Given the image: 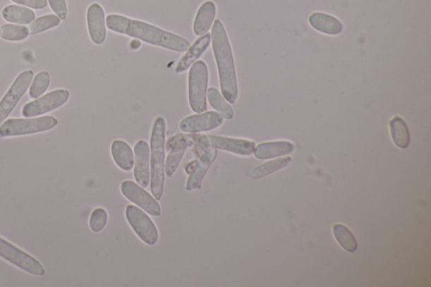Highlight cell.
Here are the masks:
<instances>
[{"mask_svg": "<svg viewBox=\"0 0 431 287\" xmlns=\"http://www.w3.org/2000/svg\"><path fill=\"white\" fill-rule=\"evenodd\" d=\"M126 216L129 225L141 240L150 246L154 245L159 239V232L150 217L142 209L133 205L126 209Z\"/></svg>", "mask_w": 431, "mask_h": 287, "instance_id": "cell-9", "label": "cell"}, {"mask_svg": "<svg viewBox=\"0 0 431 287\" xmlns=\"http://www.w3.org/2000/svg\"><path fill=\"white\" fill-rule=\"evenodd\" d=\"M69 95L71 94L67 90L61 89L51 91L41 98L25 104L23 109V116L29 118V117L47 114L66 104Z\"/></svg>", "mask_w": 431, "mask_h": 287, "instance_id": "cell-11", "label": "cell"}, {"mask_svg": "<svg viewBox=\"0 0 431 287\" xmlns=\"http://www.w3.org/2000/svg\"><path fill=\"white\" fill-rule=\"evenodd\" d=\"M150 147L147 142L138 141L134 147V178L143 188L150 184Z\"/></svg>", "mask_w": 431, "mask_h": 287, "instance_id": "cell-14", "label": "cell"}, {"mask_svg": "<svg viewBox=\"0 0 431 287\" xmlns=\"http://www.w3.org/2000/svg\"><path fill=\"white\" fill-rule=\"evenodd\" d=\"M309 23L319 32L330 36H335L342 32L343 25L334 16L325 14V13H313L309 17Z\"/></svg>", "mask_w": 431, "mask_h": 287, "instance_id": "cell-20", "label": "cell"}, {"mask_svg": "<svg viewBox=\"0 0 431 287\" xmlns=\"http://www.w3.org/2000/svg\"><path fill=\"white\" fill-rule=\"evenodd\" d=\"M51 83V77L49 73L43 71L37 73L30 85L29 90L30 97L37 99L44 94Z\"/></svg>", "mask_w": 431, "mask_h": 287, "instance_id": "cell-29", "label": "cell"}, {"mask_svg": "<svg viewBox=\"0 0 431 287\" xmlns=\"http://www.w3.org/2000/svg\"><path fill=\"white\" fill-rule=\"evenodd\" d=\"M0 257L30 275L37 276L45 275L44 267L37 259L1 237H0Z\"/></svg>", "mask_w": 431, "mask_h": 287, "instance_id": "cell-7", "label": "cell"}, {"mask_svg": "<svg viewBox=\"0 0 431 287\" xmlns=\"http://www.w3.org/2000/svg\"><path fill=\"white\" fill-rule=\"evenodd\" d=\"M212 49L219 69L221 94L230 104L236 102L238 87L232 47L221 21L216 20L212 30Z\"/></svg>", "mask_w": 431, "mask_h": 287, "instance_id": "cell-2", "label": "cell"}, {"mask_svg": "<svg viewBox=\"0 0 431 287\" xmlns=\"http://www.w3.org/2000/svg\"><path fill=\"white\" fill-rule=\"evenodd\" d=\"M217 7L214 2L207 1L202 4L195 16L193 32L195 36L202 37L208 33L214 23Z\"/></svg>", "mask_w": 431, "mask_h": 287, "instance_id": "cell-19", "label": "cell"}, {"mask_svg": "<svg viewBox=\"0 0 431 287\" xmlns=\"http://www.w3.org/2000/svg\"><path fill=\"white\" fill-rule=\"evenodd\" d=\"M29 29L24 25L6 24L0 28V37L6 41H23L29 37Z\"/></svg>", "mask_w": 431, "mask_h": 287, "instance_id": "cell-27", "label": "cell"}, {"mask_svg": "<svg viewBox=\"0 0 431 287\" xmlns=\"http://www.w3.org/2000/svg\"><path fill=\"white\" fill-rule=\"evenodd\" d=\"M291 161V157L269 161V162L261 164L260 166L248 171L247 176L251 178V179H260V178L271 175L272 173L279 171L280 169L286 167Z\"/></svg>", "mask_w": 431, "mask_h": 287, "instance_id": "cell-24", "label": "cell"}, {"mask_svg": "<svg viewBox=\"0 0 431 287\" xmlns=\"http://www.w3.org/2000/svg\"><path fill=\"white\" fill-rule=\"evenodd\" d=\"M217 156V151L214 149H209L202 155L198 161L197 167L193 173H190L187 180L186 189L188 191L200 190L202 188V181L206 176L209 169L215 162Z\"/></svg>", "mask_w": 431, "mask_h": 287, "instance_id": "cell-16", "label": "cell"}, {"mask_svg": "<svg viewBox=\"0 0 431 287\" xmlns=\"http://www.w3.org/2000/svg\"><path fill=\"white\" fill-rule=\"evenodd\" d=\"M108 221V214L103 208H97L91 213L90 227L94 233L102 232L106 228Z\"/></svg>", "mask_w": 431, "mask_h": 287, "instance_id": "cell-30", "label": "cell"}, {"mask_svg": "<svg viewBox=\"0 0 431 287\" xmlns=\"http://www.w3.org/2000/svg\"><path fill=\"white\" fill-rule=\"evenodd\" d=\"M207 98L211 106L214 108L217 113L227 120L233 119L234 112L232 106L226 101L224 95L216 88L207 90Z\"/></svg>", "mask_w": 431, "mask_h": 287, "instance_id": "cell-23", "label": "cell"}, {"mask_svg": "<svg viewBox=\"0 0 431 287\" xmlns=\"http://www.w3.org/2000/svg\"><path fill=\"white\" fill-rule=\"evenodd\" d=\"M87 23L91 40L97 45H102L107 39V18L103 8L93 4L87 11Z\"/></svg>", "mask_w": 431, "mask_h": 287, "instance_id": "cell-15", "label": "cell"}, {"mask_svg": "<svg viewBox=\"0 0 431 287\" xmlns=\"http://www.w3.org/2000/svg\"><path fill=\"white\" fill-rule=\"evenodd\" d=\"M333 232L339 245L347 252H355L357 249V242L351 230L342 224H334Z\"/></svg>", "mask_w": 431, "mask_h": 287, "instance_id": "cell-26", "label": "cell"}, {"mask_svg": "<svg viewBox=\"0 0 431 287\" xmlns=\"http://www.w3.org/2000/svg\"><path fill=\"white\" fill-rule=\"evenodd\" d=\"M34 73L32 71H24L16 78L10 90L0 101V125L7 119L14 109L24 97L32 83Z\"/></svg>", "mask_w": 431, "mask_h": 287, "instance_id": "cell-8", "label": "cell"}, {"mask_svg": "<svg viewBox=\"0 0 431 287\" xmlns=\"http://www.w3.org/2000/svg\"><path fill=\"white\" fill-rule=\"evenodd\" d=\"M195 145L202 149H214L237 155L249 156L254 153L255 143L245 139L231 138L216 135H199Z\"/></svg>", "mask_w": 431, "mask_h": 287, "instance_id": "cell-6", "label": "cell"}, {"mask_svg": "<svg viewBox=\"0 0 431 287\" xmlns=\"http://www.w3.org/2000/svg\"><path fill=\"white\" fill-rule=\"evenodd\" d=\"M11 1L35 10H42L47 6V0H11Z\"/></svg>", "mask_w": 431, "mask_h": 287, "instance_id": "cell-32", "label": "cell"}, {"mask_svg": "<svg viewBox=\"0 0 431 287\" xmlns=\"http://www.w3.org/2000/svg\"><path fill=\"white\" fill-rule=\"evenodd\" d=\"M212 42L211 34L207 33L198 38L193 46L186 51V54L178 61L176 68L177 75L189 69L206 52Z\"/></svg>", "mask_w": 431, "mask_h": 287, "instance_id": "cell-17", "label": "cell"}, {"mask_svg": "<svg viewBox=\"0 0 431 287\" xmlns=\"http://www.w3.org/2000/svg\"><path fill=\"white\" fill-rule=\"evenodd\" d=\"M49 6L56 14L59 16L61 20H65L68 16V7L66 0H47Z\"/></svg>", "mask_w": 431, "mask_h": 287, "instance_id": "cell-31", "label": "cell"}, {"mask_svg": "<svg viewBox=\"0 0 431 287\" xmlns=\"http://www.w3.org/2000/svg\"><path fill=\"white\" fill-rule=\"evenodd\" d=\"M111 155L116 164L124 171H130L134 167V154L128 143L116 140L111 145Z\"/></svg>", "mask_w": 431, "mask_h": 287, "instance_id": "cell-21", "label": "cell"}, {"mask_svg": "<svg viewBox=\"0 0 431 287\" xmlns=\"http://www.w3.org/2000/svg\"><path fill=\"white\" fill-rule=\"evenodd\" d=\"M121 193L126 198L129 200L138 207L142 209L152 216H159L161 215V207L157 200L142 189L137 183L132 181H125L121 185Z\"/></svg>", "mask_w": 431, "mask_h": 287, "instance_id": "cell-12", "label": "cell"}, {"mask_svg": "<svg viewBox=\"0 0 431 287\" xmlns=\"http://www.w3.org/2000/svg\"><path fill=\"white\" fill-rule=\"evenodd\" d=\"M58 125V120L51 116L37 118L8 119L0 125V138L24 136V135L47 132Z\"/></svg>", "mask_w": 431, "mask_h": 287, "instance_id": "cell-5", "label": "cell"}, {"mask_svg": "<svg viewBox=\"0 0 431 287\" xmlns=\"http://www.w3.org/2000/svg\"><path fill=\"white\" fill-rule=\"evenodd\" d=\"M2 16L8 23L28 25L32 23L36 18V14L30 8L15 6H8L4 7L2 11Z\"/></svg>", "mask_w": 431, "mask_h": 287, "instance_id": "cell-22", "label": "cell"}, {"mask_svg": "<svg viewBox=\"0 0 431 287\" xmlns=\"http://www.w3.org/2000/svg\"><path fill=\"white\" fill-rule=\"evenodd\" d=\"M208 80L207 65L202 60L197 61L189 72V103L191 110L198 114L207 110Z\"/></svg>", "mask_w": 431, "mask_h": 287, "instance_id": "cell-4", "label": "cell"}, {"mask_svg": "<svg viewBox=\"0 0 431 287\" xmlns=\"http://www.w3.org/2000/svg\"><path fill=\"white\" fill-rule=\"evenodd\" d=\"M61 19L59 16L54 15H47L39 17L34 20L29 26V32L30 35H36L46 32V30L54 28L59 25Z\"/></svg>", "mask_w": 431, "mask_h": 287, "instance_id": "cell-28", "label": "cell"}, {"mask_svg": "<svg viewBox=\"0 0 431 287\" xmlns=\"http://www.w3.org/2000/svg\"><path fill=\"white\" fill-rule=\"evenodd\" d=\"M294 149L293 143L287 141L263 142L255 147L254 154L260 160L271 159L290 154Z\"/></svg>", "mask_w": 431, "mask_h": 287, "instance_id": "cell-18", "label": "cell"}, {"mask_svg": "<svg viewBox=\"0 0 431 287\" xmlns=\"http://www.w3.org/2000/svg\"><path fill=\"white\" fill-rule=\"evenodd\" d=\"M199 135L191 133L190 135L177 134L169 139L165 149L169 152L165 162V173L169 177H172L177 171L183 157H184L187 149L190 146L195 145Z\"/></svg>", "mask_w": 431, "mask_h": 287, "instance_id": "cell-10", "label": "cell"}, {"mask_svg": "<svg viewBox=\"0 0 431 287\" xmlns=\"http://www.w3.org/2000/svg\"><path fill=\"white\" fill-rule=\"evenodd\" d=\"M165 135L166 121L163 116L157 117L150 138V186L157 201L162 198L164 191Z\"/></svg>", "mask_w": 431, "mask_h": 287, "instance_id": "cell-3", "label": "cell"}, {"mask_svg": "<svg viewBox=\"0 0 431 287\" xmlns=\"http://www.w3.org/2000/svg\"><path fill=\"white\" fill-rule=\"evenodd\" d=\"M223 123L224 117L219 113L207 111L186 117L181 121L180 128L186 133H199L219 128Z\"/></svg>", "mask_w": 431, "mask_h": 287, "instance_id": "cell-13", "label": "cell"}, {"mask_svg": "<svg viewBox=\"0 0 431 287\" xmlns=\"http://www.w3.org/2000/svg\"><path fill=\"white\" fill-rule=\"evenodd\" d=\"M107 26L112 32L127 35L149 44L174 51L186 52L191 46L188 40L178 35L121 15H109L107 17Z\"/></svg>", "mask_w": 431, "mask_h": 287, "instance_id": "cell-1", "label": "cell"}, {"mask_svg": "<svg viewBox=\"0 0 431 287\" xmlns=\"http://www.w3.org/2000/svg\"><path fill=\"white\" fill-rule=\"evenodd\" d=\"M390 129L391 138H393L395 145L400 149H406L409 145V141H411V138H409V132L406 121L400 118L399 116H395L390 121Z\"/></svg>", "mask_w": 431, "mask_h": 287, "instance_id": "cell-25", "label": "cell"}]
</instances>
